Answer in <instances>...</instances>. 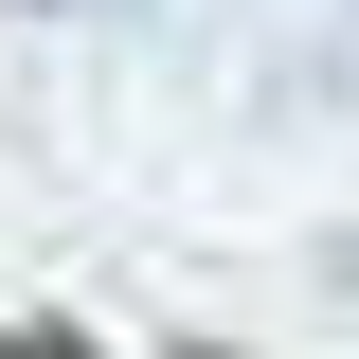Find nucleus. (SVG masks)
<instances>
[{
    "label": "nucleus",
    "mask_w": 359,
    "mask_h": 359,
    "mask_svg": "<svg viewBox=\"0 0 359 359\" xmlns=\"http://www.w3.org/2000/svg\"><path fill=\"white\" fill-rule=\"evenodd\" d=\"M0 359H108V341H72V323H0Z\"/></svg>",
    "instance_id": "obj_1"
}]
</instances>
